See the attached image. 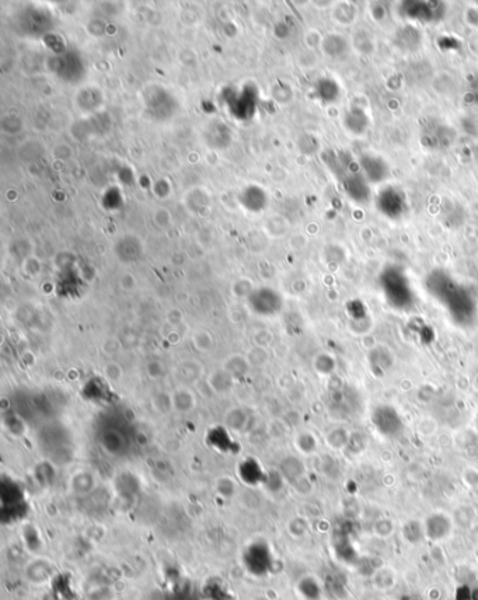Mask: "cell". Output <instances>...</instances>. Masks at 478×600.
<instances>
[{
    "label": "cell",
    "mask_w": 478,
    "mask_h": 600,
    "mask_svg": "<svg viewBox=\"0 0 478 600\" xmlns=\"http://www.w3.org/2000/svg\"><path fill=\"white\" fill-rule=\"evenodd\" d=\"M28 514L29 503L23 484L13 477L3 475L0 482V521L3 525H14Z\"/></svg>",
    "instance_id": "1"
},
{
    "label": "cell",
    "mask_w": 478,
    "mask_h": 600,
    "mask_svg": "<svg viewBox=\"0 0 478 600\" xmlns=\"http://www.w3.org/2000/svg\"><path fill=\"white\" fill-rule=\"evenodd\" d=\"M222 368L229 375H231L236 379V382H237V380L244 379L249 375L251 365L249 362L247 356H243V355H238L237 353V355H230L229 358H226V361L223 362Z\"/></svg>",
    "instance_id": "12"
},
{
    "label": "cell",
    "mask_w": 478,
    "mask_h": 600,
    "mask_svg": "<svg viewBox=\"0 0 478 600\" xmlns=\"http://www.w3.org/2000/svg\"><path fill=\"white\" fill-rule=\"evenodd\" d=\"M72 491L77 495L90 494L96 487V478L90 471H77L71 479Z\"/></svg>",
    "instance_id": "16"
},
{
    "label": "cell",
    "mask_w": 478,
    "mask_h": 600,
    "mask_svg": "<svg viewBox=\"0 0 478 600\" xmlns=\"http://www.w3.org/2000/svg\"><path fill=\"white\" fill-rule=\"evenodd\" d=\"M234 383H236V379L231 375H229L223 368L215 371L207 377L209 387H211L212 392L218 396H223V395L230 393L234 387Z\"/></svg>",
    "instance_id": "11"
},
{
    "label": "cell",
    "mask_w": 478,
    "mask_h": 600,
    "mask_svg": "<svg viewBox=\"0 0 478 600\" xmlns=\"http://www.w3.org/2000/svg\"><path fill=\"white\" fill-rule=\"evenodd\" d=\"M249 424V412L243 407H233L226 411L223 425L233 434L243 432Z\"/></svg>",
    "instance_id": "10"
},
{
    "label": "cell",
    "mask_w": 478,
    "mask_h": 600,
    "mask_svg": "<svg viewBox=\"0 0 478 600\" xmlns=\"http://www.w3.org/2000/svg\"><path fill=\"white\" fill-rule=\"evenodd\" d=\"M164 600H203L199 589L190 582H180L168 588Z\"/></svg>",
    "instance_id": "13"
},
{
    "label": "cell",
    "mask_w": 478,
    "mask_h": 600,
    "mask_svg": "<svg viewBox=\"0 0 478 600\" xmlns=\"http://www.w3.org/2000/svg\"><path fill=\"white\" fill-rule=\"evenodd\" d=\"M173 410L180 414H188L197 407V397L188 386H178L171 392Z\"/></svg>",
    "instance_id": "8"
},
{
    "label": "cell",
    "mask_w": 478,
    "mask_h": 600,
    "mask_svg": "<svg viewBox=\"0 0 478 600\" xmlns=\"http://www.w3.org/2000/svg\"><path fill=\"white\" fill-rule=\"evenodd\" d=\"M296 590L303 600H320L323 595V588L320 582L310 575L302 577L297 581Z\"/></svg>",
    "instance_id": "14"
},
{
    "label": "cell",
    "mask_w": 478,
    "mask_h": 600,
    "mask_svg": "<svg viewBox=\"0 0 478 600\" xmlns=\"http://www.w3.org/2000/svg\"><path fill=\"white\" fill-rule=\"evenodd\" d=\"M281 471V474H282V477L285 478V479H288V482H290V483H297V482H301L302 479V477H303V474H305V466H303V463L299 460V459H296V458H286L284 462H282V464H281V468H279Z\"/></svg>",
    "instance_id": "17"
},
{
    "label": "cell",
    "mask_w": 478,
    "mask_h": 600,
    "mask_svg": "<svg viewBox=\"0 0 478 600\" xmlns=\"http://www.w3.org/2000/svg\"><path fill=\"white\" fill-rule=\"evenodd\" d=\"M237 475L240 482L249 487L262 486L266 479V473L260 460L254 458H244L237 466Z\"/></svg>",
    "instance_id": "6"
},
{
    "label": "cell",
    "mask_w": 478,
    "mask_h": 600,
    "mask_svg": "<svg viewBox=\"0 0 478 600\" xmlns=\"http://www.w3.org/2000/svg\"><path fill=\"white\" fill-rule=\"evenodd\" d=\"M242 564L246 573L257 579L266 578L274 571L275 558L271 546L264 538H255L242 553Z\"/></svg>",
    "instance_id": "2"
},
{
    "label": "cell",
    "mask_w": 478,
    "mask_h": 600,
    "mask_svg": "<svg viewBox=\"0 0 478 600\" xmlns=\"http://www.w3.org/2000/svg\"><path fill=\"white\" fill-rule=\"evenodd\" d=\"M294 447L299 453L313 455L317 450V438L309 431L299 432L294 438Z\"/></svg>",
    "instance_id": "19"
},
{
    "label": "cell",
    "mask_w": 478,
    "mask_h": 600,
    "mask_svg": "<svg viewBox=\"0 0 478 600\" xmlns=\"http://www.w3.org/2000/svg\"><path fill=\"white\" fill-rule=\"evenodd\" d=\"M192 342L199 352H209L215 345L212 334L207 333L206 329H199L198 333H195V336L192 337Z\"/></svg>",
    "instance_id": "22"
},
{
    "label": "cell",
    "mask_w": 478,
    "mask_h": 600,
    "mask_svg": "<svg viewBox=\"0 0 478 600\" xmlns=\"http://www.w3.org/2000/svg\"><path fill=\"white\" fill-rule=\"evenodd\" d=\"M175 375L178 380L192 383L197 382L202 375V366L195 361V359H188V361H184L177 366Z\"/></svg>",
    "instance_id": "18"
},
{
    "label": "cell",
    "mask_w": 478,
    "mask_h": 600,
    "mask_svg": "<svg viewBox=\"0 0 478 600\" xmlns=\"http://www.w3.org/2000/svg\"><path fill=\"white\" fill-rule=\"evenodd\" d=\"M438 431V421L432 416H423L418 419L416 432L423 436H432Z\"/></svg>",
    "instance_id": "23"
},
{
    "label": "cell",
    "mask_w": 478,
    "mask_h": 600,
    "mask_svg": "<svg viewBox=\"0 0 478 600\" xmlns=\"http://www.w3.org/2000/svg\"><path fill=\"white\" fill-rule=\"evenodd\" d=\"M147 376L151 379H160L164 375V368L163 365L156 361V359H152V361H149L147 365L144 366Z\"/></svg>",
    "instance_id": "28"
},
{
    "label": "cell",
    "mask_w": 478,
    "mask_h": 600,
    "mask_svg": "<svg viewBox=\"0 0 478 600\" xmlns=\"http://www.w3.org/2000/svg\"><path fill=\"white\" fill-rule=\"evenodd\" d=\"M104 377L110 383H118V382H121V379L124 377V371L116 362H108L104 366Z\"/></svg>",
    "instance_id": "24"
},
{
    "label": "cell",
    "mask_w": 478,
    "mask_h": 600,
    "mask_svg": "<svg viewBox=\"0 0 478 600\" xmlns=\"http://www.w3.org/2000/svg\"><path fill=\"white\" fill-rule=\"evenodd\" d=\"M349 436H351V435H349L345 429H342V428H336V429H331L330 432H328V434L325 435V442H327V445L330 446L331 449L341 450V449H344V447L348 446V443H349Z\"/></svg>",
    "instance_id": "21"
},
{
    "label": "cell",
    "mask_w": 478,
    "mask_h": 600,
    "mask_svg": "<svg viewBox=\"0 0 478 600\" xmlns=\"http://www.w3.org/2000/svg\"><path fill=\"white\" fill-rule=\"evenodd\" d=\"M97 442L103 452L110 458H125L131 452L129 438L116 428L100 429L97 435Z\"/></svg>",
    "instance_id": "3"
},
{
    "label": "cell",
    "mask_w": 478,
    "mask_h": 600,
    "mask_svg": "<svg viewBox=\"0 0 478 600\" xmlns=\"http://www.w3.org/2000/svg\"><path fill=\"white\" fill-rule=\"evenodd\" d=\"M5 427L14 436L23 435L25 432V424L17 415H12L10 419H5Z\"/></svg>",
    "instance_id": "27"
},
{
    "label": "cell",
    "mask_w": 478,
    "mask_h": 600,
    "mask_svg": "<svg viewBox=\"0 0 478 600\" xmlns=\"http://www.w3.org/2000/svg\"><path fill=\"white\" fill-rule=\"evenodd\" d=\"M80 396L87 403L107 405L112 403L114 390L111 388V383L104 376H93L81 384Z\"/></svg>",
    "instance_id": "4"
},
{
    "label": "cell",
    "mask_w": 478,
    "mask_h": 600,
    "mask_svg": "<svg viewBox=\"0 0 478 600\" xmlns=\"http://www.w3.org/2000/svg\"><path fill=\"white\" fill-rule=\"evenodd\" d=\"M231 434L233 432H230L223 424L214 425L207 429L205 435V442L209 447H212L219 453L231 455L236 453L238 449V443L236 442Z\"/></svg>",
    "instance_id": "5"
},
{
    "label": "cell",
    "mask_w": 478,
    "mask_h": 600,
    "mask_svg": "<svg viewBox=\"0 0 478 600\" xmlns=\"http://www.w3.org/2000/svg\"><path fill=\"white\" fill-rule=\"evenodd\" d=\"M199 592L203 600H237L227 582L219 577L207 578L202 584Z\"/></svg>",
    "instance_id": "7"
},
{
    "label": "cell",
    "mask_w": 478,
    "mask_h": 600,
    "mask_svg": "<svg viewBox=\"0 0 478 600\" xmlns=\"http://www.w3.org/2000/svg\"><path fill=\"white\" fill-rule=\"evenodd\" d=\"M452 530V521L444 514H432L425 522V533L432 540H442Z\"/></svg>",
    "instance_id": "9"
},
{
    "label": "cell",
    "mask_w": 478,
    "mask_h": 600,
    "mask_svg": "<svg viewBox=\"0 0 478 600\" xmlns=\"http://www.w3.org/2000/svg\"><path fill=\"white\" fill-rule=\"evenodd\" d=\"M153 407L159 412H167L173 410V401H171V393H158L153 397Z\"/></svg>",
    "instance_id": "26"
},
{
    "label": "cell",
    "mask_w": 478,
    "mask_h": 600,
    "mask_svg": "<svg viewBox=\"0 0 478 600\" xmlns=\"http://www.w3.org/2000/svg\"><path fill=\"white\" fill-rule=\"evenodd\" d=\"M52 575V565L48 561L37 560L27 566V578L33 584H44Z\"/></svg>",
    "instance_id": "15"
},
{
    "label": "cell",
    "mask_w": 478,
    "mask_h": 600,
    "mask_svg": "<svg viewBox=\"0 0 478 600\" xmlns=\"http://www.w3.org/2000/svg\"><path fill=\"white\" fill-rule=\"evenodd\" d=\"M313 368L320 376H330L336 369V359L330 353L320 352L313 359Z\"/></svg>",
    "instance_id": "20"
},
{
    "label": "cell",
    "mask_w": 478,
    "mask_h": 600,
    "mask_svg": "<svg viewBox=\"0 0 478 600\" xmlns=\"http://www.w3.org/2000/svg\"><path fill=\"white\" fill-rule=\"evenodd\" d=\"M47 600H58L56 597H52V599H47Z\"/></svg>",
    "instance_id": "29"
},
{
    "label": "cell",
    "mask_w": 478,
    "mask_h": 600,
    "mask_svg": "<svg viewBox=\"0 0 478 600\" xmlns=\"http://www.w3.org/2000/svg\"><path fill=\"white\" fill-rule=\"evenodd\" d=\"M247 359L251 366H262L266 362V348H261V347H254L247 355Z\"/></svg>",
    "instance_id": "25"
}]
</instances>
